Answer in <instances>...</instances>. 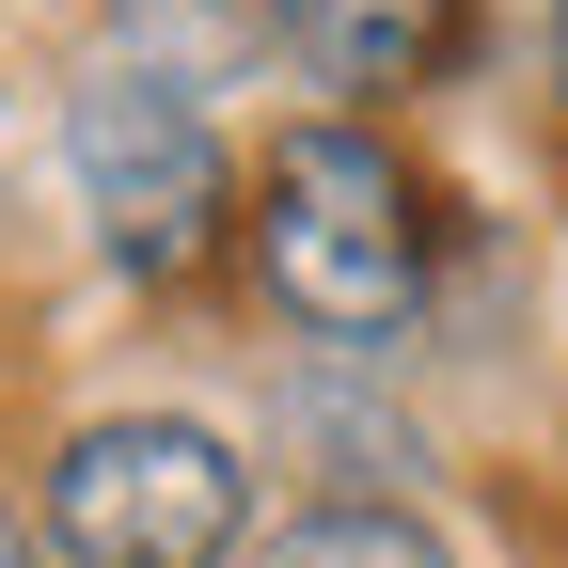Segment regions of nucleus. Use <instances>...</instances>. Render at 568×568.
<instances>
[{
	"label": "nucleus",
	"mask_w": 568,
	"mask_h": 568,
	"mask_svg": "<svg viewBox=\"0 0 568 568\" xmlns=\"http://www.w3.org/2000/svg\"><path fill=\"white\" fill-rule=\"evenodd\" d=\"M237 268L316 364H395L426 332V301H443V190H426V159L395 126L301 111L237 174Z\"/></svg>",
	"instance_id": "obj_1"
},
{
	"label": "nucleus",
	"mask_w": 568,
	"mask_h": 568,
	"mask_svg": "<svg viewBox=\"0 0 568 568\" xmlns=\"http://www.w3.org/2000/svg\"><path fill=\"white\" fill-rule=\"evenodd\" d=\"M0 568H48V537H32V506L0 489Z\"/></svg>",
	"instance_id": "obj_7"
},
{
	"label": "nucleus",
	"mask_w": 568,
	"mask_h": 568,
	"mask_svg": "<svg viewBox=\"0 0 568 568\" xmlns=\"http://www.w3.org/2000/svg\"><path fill=\"white\" fill-rule=\"evenodd\" d=\"M17 506H32L48 568H237L253 521H268V458L237 426L142 395V410L48 426V458H32Z\"/></svg>",
	"instance_id": "obj_2"
},
{
	"label": "nucleus",
	"mask_w": 568,
	"mask_h": 568,
	"mask_svg": "<svg viewBox=\"0 0 568 568\" xmlns=\"http://www.w3.org/2000/svg\"><path fill=\"white\" fill-rule=\"evenodd\" d=\"M237 568H458V537L426 521V506H395V489H316V506L253 521Z\"/></svg>",
	"instance_id": "obj_6"
},
{
	"label": "nucleus",
	"mask_w": 568,
	"mask_h": 568,
	"mask_svg": "<svg viewBox=\"0 0 568 568\" xmlns=\"http://www.w3.org/2000/svg\"><path fill=\"white\" fill-rule=\"evenodd\" d=\"M552 111H568V0H552Z\"/></svg>",
	"instance_id": "obj_8"
},
{
	"label": "nucleus",
	"mask_w": 568,
	"mask_h": 568,
	"mask_svg": "<svg viewBox=\"0 0 568 568\" xmlns=\"http://www.w3.org/2000/svg\"><path fill=\"white\" fill-rule=\"evenodd\" d=\"M268 48L301 63L332 111L379 126L395 95H426V80L474 48V0H268Z\"/></svg>",
	"instance_id": "obj_4"
},
{
	"label": "nucleus",
	"mask_w": 568,
	"mask_h": 568,
	"mask_svg": "<svg viewBox=\"0 0 568 568\" xmlns=\"http://www.w3.org/2000/svg\"><path fill=\"white\" fill-rule=\"evenodd\" d=\"M95 63H126V80H174L222 111L237 80H268V0H95Z\"/></svg>",
	"instance_id": "obj_5"
},
{
	"label": "nucleus",
	"mask_w": 568,
	"mask_h": 568,
	"mask_svg": "<svg viewBox=\"0 0 568 568\" xmlns=\"http://www.w3.org/2000/svg\"><path fill=\"white\" fill-rule=\"evenodd\" d=\"M237 142L205 95L126 80V63H80L63 80V190H80V237L126 301H190L205 268L237 253Z\"/></svg>",
	"instance_id": "obj_3"
}]
</instances>
